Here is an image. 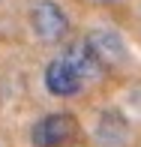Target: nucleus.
Instances as JSON below:
<instances>
[{
	"instance_id": "obj_6",
	"label": "nucleus",
	"mask_w": 141,
	"mask_h": 147,
	"mask_svg": "<svg viewBox=\"0 0 141 147\" xmlns=\"http://www.w3.org/2000/svg\"><path fill=\"white\" fill-rule=\"evenodd\" d=\"M96 141L99 147H123L129 141V123L117 111H102L96 123Z\"/></svg>"
},
{
	"instance_id": "obj_5",
	"label": "nucleus",
	"mask_w": 141,
	"mask_h": 147,
	"mask_svg": "<svg viewBox=\"0 0 141 147\" xmlns=\"http://www.w3.org/2000/svg\"><path fill=\"white\" fill-rule=\"evenodd\" d=\"M45 87L57 99H72V96H78V93L84 90V81L63 57H54L45 66Z\"/></svg>"
},
{
	"instance_id": "obj_2",
	"label": "nucleus",
	"mask_w": 141,
	"mask_h": 147,
	"mask_svg": "<svg viewBox=\"0 0 141 147\" xmlns=\"http://www.w3.org/2000/svg\"><path fill=\"white\" fill-rule=\"evenodd\" d=\"M30 27L39 36V42L54 45L69 36V15L57 0H36L30 6Z\"/></svg>"
},
{
	"instance_id": "obj_4",
	"label": "nucleus",
	"mask_w": 141,
	"mask_h": 147,
	"mask_svg": "<svg viewBox=\"0 0 141 147\" xmlns=\"http://www.w3.org/2000/svg\"><path fill=\"white\" fill-rule=\"evenodd\" d=\"M84 39L90 42V48L96 51V57L105 63V69H108V72L129 60L126 45H123V39H120V33L114 30V27H93Z\"/></svg>"
},
{
	"instance_id": "obj_7",
	"label": "nucleus",
	"mask_w": 141,
	"mask_h": 147,
	"mask_svg": "<svg viewBox=\"0 0 141 147\" xmlns=\"http://www.w3.org/2000/svg\"><path fill=\"white\" fill-rule=\"evenodd\" d=\"M90 3H114V0H90Z\"/></svg>"
},
{
	"instance_id": "obj_1",
	"label": "nucleus",
	"mask_w": 141,
	"mask_h": 147,
	"mask_svg": "<svg viewBox=\"0 0 141 147\" xmlns=\"http://www.w3.org/2000/svg\"><path fill=\"white\" fill-rule=\"evenodd\" d=\"M81 135L78 129V120L69 111H54V114H45L33 123L30 129V141L33 147H72Z\"/></svg>"
},
{
	"instance_id": "obj_3",
	"label": "nucleus",
	"mask_w": 141,
	"mask_h": 147,
	"mask_svg": "<svg viewBox=\"0 0 141 147\" xmlns=\"http://www.w3.org/2000/svg\"><path fill=\"white\" fill-rule=\"evenodd\" d=\"M66 60V63L72 66V69L81 75V81L84 84H90V81H99V78H105L108 75V69H105V63L96 57V51L90 48V42L87 39H75V42H69L63 48V54H60Z\"/></svg>"
}]
</instances>
